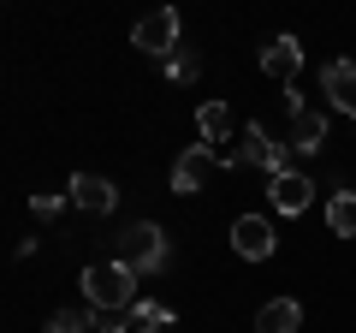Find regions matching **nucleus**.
Here are the masks:
<instances>
[{
	"label": "nucleus",
	"mask_w": 356,
	"mask_h": 333,
	"mask_svg": "<svg viewBox=\"0 0 356 333\" xmlns=\"http://www.w3.org/2000/svg\"><path fill=\"white\" fill-rule=\"evenodd\" d=\"M113 244H119V262H125L131 274H166L172 268V238H166L154 220H131Z\"/></svg>",
	"instance_id": "nucleus-1"
},
{
	"label": "nucleus",
	"mask_w": 356,
	"mask_h": 333,
	"mask_svg": "<svg viewBox=\"0 0 356 333\" xmlns=\"http://www.w3.org/2000/svg\"><path fill=\"white\" fill-rule=\"evenodd\" d=\"M83 304L89 309H131L137 304V274L125 262H89L83 268Z\"/></svg>",
	"instance_id": "nucleus-2"
},
{
	"label": "nucleus",
	"mask_w": 356,
	"mask_h": 333,
	"mask_svg": "<svg viewBox=\"0 0 356 333\" xmlns=\"http://www.w3.org/2000/svg\"><path fill=\"white\" fill-rule=\"evenodd\" d=\"M131 48L154 54V60H172V54L184 48V36H178V6H154V13H143L137 30H131Z\"/></svg>",
	"instance_id": "nucleus-3"
},
{
	"label": "nucleus",
	"mask_w": 356,
	"mask_h": 333,
	"mask_svg": "<svg viewBox=\"0 0 356 333\" xmlns=\"http://www.w3.org/2000/svg\"><path fill=\"white\" fill-rule=\"evenodd\" d=\"M238 161L243 166H261L267 179H280V173H291V143L267 137V125H243L238 131Z\"/></svg>",
	"instance_id": "nucleus-4"
},
{
	"label": "nucleus",
	"mask_w": 356,
	"mask_h": 333,
	"mask_svg": "<svg viewBox=\"0 0 356 333\" xmlns=\"http://www.w3.org/2000/svg\"><path fill=\"white\" fill-rule=\"evenodd\" d=\"M220 166H226V161H220V155L208 149V143H191V149H178V161H172V191H178V196L208 191Z\"/></svg>",
	"instance_id": "nucleus-5"
},
{
	"label": "nucleus",
	"mask_w": 356,
	"mask_h": 333,
	"mask_svg": "<svg viewBox=\"0 0 356 333\" xmlns=\"http://www.w3.org/2000/svg\"><path fill=\"white\" fill-rule=\"evenodd\" d=\"M273 244H280V238H273V220H267V215H238V220H232V250H238L243 262H267V256H273Z\"/></svg>",
	"instance_id": "nucleus-6"
},
{
	"label": "nucleus",
	"mask_w": 356,
	"mask_h": 333,
	"mask_svg": "<svg viewBox=\"0 0 356 333\" xmlns=\"http://www.w3.org/2000/svg\"><path fill=\"white\" fill-rule=\"evenodd\" d=\"M65 196H72V203L83 208V215H113V208H119V191H113V179H102V173H72Z\"/></svg>",
	"instance_id": "nucleus-7"
},
{
	"label": "nucleus",
	"mask_w": 356,
	"mask_h": 333,
	"mask_svg": "<svg viewBox=\"0 0 356 333\" xmlns=\"http://www.w3.org/2000/svg\"><path fill=\"white\" fill-rule=\"evenodd\" d=\"M196 131H202V143H208L226 166H238V155L226 149V143H232V107H226V102H202V107H196Z\"/></svg>",
	"instance_id": "nucleus-8"
},
{
	"label": "nucleus",
	"mask_w": 356,
	"mask_h": 333,
	"mask_svg": "<svg viewBox=\"0 0 356 333\" xmlns=\"http://www.w3.org/2000/svg\"><path fill=\"white\" fill-rule=\"evenodd\" d=\"M261 72L273 77V84H297V72H303V42L285 30V36H273L261 48Z\"/></svg>",
	"instance_id": "nucleus-9"
},
{
	"label": "nucleus",
	"mask_w": 356,
	"mask_h": 333,
	"mask_svg": "<svg viewBox=\"0 0 356 333\" xmlns=\"http://www.w3.org/2000/svg\"><path fill=\"white\" fill-rule=\"evenodd\" d=\"M321 95H327L339 114L356 119V60H327L321 65Z\"/></svg>",
	"instance_id": "nucleus-10"
},
{
	"label": "nucleus",
	"mask_w": 356,
	"mask_h": 333,
	"mask_svg": "<svg viewBox=\"0 0 356 333\" xmlns=\"http://www.w3.org/2000/svg\"><path fill=\"white\" fill-rule=\"evenodd\" d=\"M267 196H273L280 215H303V208L315 203V185H309L303 173H280V179H267Z\"/></svg>",
	"instance_id": "nucleus-11"
},
{
	"label": "nucleus",
	"mask_w": 356,
	"mask_h": 333,
	"mask_svg": "<svg viewBox=\"0 0 356 333\" xmlns=\"http://www.w3.org/2000/svg\"><path fill=\"white\" fill-rule=\"evenodd\" d=\"M327 114H315V107H303V114L291 119V155H321L327 149Z\"/></svg>",
	"instance_id": "nucleus-12"
},
{
	"label": "nucleus",
	"mask_w": 356,
	"mask_h": 333,
	"mask_svg": "<svg viewBox=\"0 0 356 333\" xmlns=\"http://www.w3.org/2000/svg\"><path fill=\"white\" fill-rule=\"evenodd\" d=\"M297 327H303V309L291 297H273V304L255 309V333H297Z\"/></svg>",
	"instance_id": "nucleus-13"
},
{
	"label": "nucleus",
	"mask_w": 356,
	"mask_h": 333,
	"mask_svg": "<svg viewBox=\"0 0 356 333\" xmlns=\"http://www.w3.org/2000/svg\"><path fill=\"white\" fill-rule=\"evenodd\" d=\"M125 316H131L137 333H166V327H172V309H166L161 297H149V292H137V304H131Z\"/></svg>",
	"instance_id": "nucleus-14"
},
{
	"label": "nucleus",
	"mask_w": 356,
	"mask_h": 333,
	"mask_svg": "<svg viewBox=\"0 0 356 333\" xmlns=\"http://www.w3.org/2000/svg\"><path fill=\"white\" fill-rule=\"evenodd\" d=\"M327 232L332 238H356V191H332L327 196Z\"/></svg>",
	"instance_id": "nucleus-15"
},
{
	"label": "nucleus",
	"mask_w": 356,
	"mask_h": 333,
	"mask_svg": "<svg viewBox=\"0 0 356 333\" xmlns=\"http://www.w3.org/2000/svg\"><path fill=\"white\" fill-rule=\"evenodd\" d=\"M95 316L102 309H89V304H65L48 316V333H95Z\"/></svg>",
	"instance_id": "nucleus-16"
},
{
	"label": "nucleus",
	"mask_w": 356,
	"mask_h": 333,
	"mask_svg": "<svg viewBox=\"0 0 356 333\" xmlns=\"http://www.w3.org/2000/svg\"><path fill=\"white\" fill-rule=\"evenodd\" d=\"M166 65V77H172V84H196V77H202V60H196V48H178L172 60H161Z\"/></svg>",
	"instance_id": "nucleus-17"
},
{
	"label": "nucleus",
	"mask_w": 356,
	"mask_h": 333,
	"mask_svg": "<svg viewBox=\"0 0 356 333\" xmlns=\"http://www.w3.org/2000/svg\"><path fill=\"white\" fill-rule=\"evenodd\" d=\"M30 208H36V220H60L65 208H77V203H72V196H54V191H36V196H30Z\"/></svg>",
	"instance_id": "nucleus-18"
},
{
	"label": "nucleus",
	"mask_w": 356,
	"mask_h": 333,
	"mask_svg": "<svg viewBox=\"0 0 356 333\" xmlns=\"http://www.w3.org/2000/svg\"><path fill=\"white\" fill-rule=\"evenodd\" d=\"M95 333H137V327H131L125 309H107V316H95Z\"/></svg>",
	"instance_id": "nucleus-19"
},
{
	"label": "nucleus",
	"mask_w": 356,
	"mask_h": 333,
	"mask_svg": "<svg viewBox=\"0 0 356 333\" xmlns=\"http://www.w3.org/2000/svg\"><path fill=\"white\" fill-rule=\"evenodd\" d=\"M303 107H309V102H303V90H297V84H285V114L297 119V114H303Z\"/></svg>",
	"instance_id": "nucleus-20"
}]
</instances>
